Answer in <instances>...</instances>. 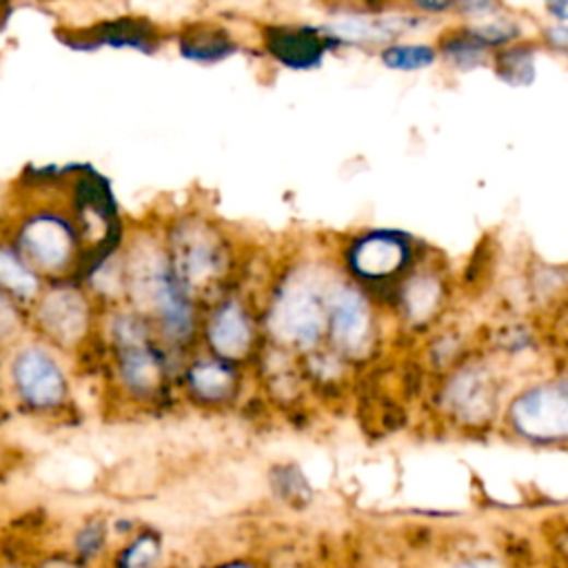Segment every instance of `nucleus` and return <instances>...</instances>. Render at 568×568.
I'll use <instances>...</instances> for the list:
<instances>
[{
	"instance_id": "obj_1",
	"label": "nucleus",
	"mask_w": 568,
	"mask_h": 568,
	"mask_svg": "<svg viewBox=\"0 0 568 568\" xmlns=\"http://www.w3.org/2000/svg\"><path fill=\"white\" fill-rule=\"evenodd\" d=\"M513 429L535 445L568 440V384H544L522 393L511 406Z\"/></svg>"
},
{
	"instance_id": "obj_2",
	"label": "nucleus",
	"mask_w": 568,
	"mask_h": 568,
	"mask_svg": "<svg viewBox=\"0 0 568 568\" xmlns=\"http://www.w3.org/2000/svg\"><path fill=\"white\" fill-rule=\"evenodd\" d=\"M19 398L34 411H51L67 398V378L54 355L43 346H23L12 363Z\"/></svg>"
},
{
	"instance_id": "obj_3",
	"label": "nucleus",
	"mask_w": 568,
	"mask_h": 568,
	"mask_svg": "<svg viewBox=\"0 0 568 568\" xmlns=\"http://www.w3.org/2000/svg\"><path fill=\"white\" fill-rule=\"evenodd\" d=\"M16 251L36 271L58 273L64 271L74 253V229L56 216V213H38L29 218L16 240Z\"/></svg>"
},
{
	"instance_id": "obj_4",
	"label": "nucleus",
	"mask_w": 568,
	"mask_h": 568,
	"mask_svg": "<svg viewBox=\"0 0 568 568\" xmlns=\"http://www.w3.org/2000/svg\"><path fill=\"white\" fill-rule=\"evenodd\" d=\"M171 267L187 292L206 287L211 280L218 277L223 269V249L209 232L200 227H187L176 234Z\"/></svg>"
},
{
	"instance_id": "obj_5",
	"label": "nucleus",
	"mask_w": 568,
	"mask_h": 568,
	"mask_svg": "<svg viewBox=\"0 0 568 568\" xmlns=\"http://www.w3.org/2000/svg\"><path fill=\"white\" fill-rule=\"evenodd\" d=\"M69 36L71 38L67 45L71 49H81V51H94L103 45H109V47H118V49L131 47V49L152 54L158 47V29L150 21H142L135 16L105 21L90 29L71 32Z\"/></svg>"
},
{
	"instance_id": "obj_6",
	"label": "nucleus",
	"mask_w": 568,
	"mask_h": 568,
	"mask_svg": "<svg viewBox=\"0 0 568 568\" xmlns=\"http://www.w3.org/2000/svg\"><path fill=\"white\" fill-rule=\"evenodd\" d=\"M411 260V247L404 238L376 232L355 242L348 251V264L360 277L380 280L395 275Z\"/></svg>"
},
{
	"instance_id": "obj_7",
	"label": "nucleus",
	"mask_w": 568,
	"mask_h": 568,
	"mask_svg": "<svg viewBox=\"0 0 568 568\" xmlns=\"http://www.w3.org/2000/svg\"><path fill=\"white\" fill-rule=\"evenodd\" d=\"M273 329L294 342H313L324 329V309L320 298L307 287L284 292L275 303Z\"/></svg>"
},
{
	"instance_id": "obj_8",
	"label": "nucleus",
	"mask_w": 568,
	"mask_h": 568,
	"mask_svg": "<svg viewBox=\"0 0 568 568\" xmlns=\"http://www.w3.org/2000/svg\"><path fill=\"white\" fill-rule=\"evenodd\" d=\"M43 329L58 342L71 344L81 340L90 327V307L81 292L58 287L38 307Z\"/></svg>"
},
{
	"instance_id": "obj_9",
	"label": "nucleus",
	"mask_w": 568,
	"mask_h": 568,
	"mask_svg": "<svg viewBox=\"0 0 568 568\" xmlns=\"http://www.w3.org/2000/svg\"><path fill=\"white\" fill-rule=\"evenodd\" d=\"M209 342L221 358H245L253 342V329L238 303H227L209 322Z\"/></svg>"
},
{
	"instance_id": "obj_10",
	"label": "nucleus",
	"mask_w": 568,
	"mask_h": 568,
	"mask_svg": "<svg viewBox=\"0 0 568 568\" xmlns=\"http://www.w3.org/2000/svg\"><path fill=\"white\" fill-rule=\"evenodd\" d=\"M120 376L131 393L152 395L161 387L163 360L150 342H135L120 346Z\"/></svg>"
},
{
	"instance_id": "obj_11",
	"label": "nucleus",
	"mask_w": 568,
	"mask_h": 568,
	"mask_svg": "<svg viewBox=\"0 0 568 568\" xmlns=\"http://www.w3.org/2000/svg\"><path fill=\"white\" fill-rule=\"evenodd\" d=\"M327 324L331 329V335L342 346H358L365 342L369 333V311L365 300L355 292H342L327 313Z\"/></svg>"
},
{
	"instance_id": "obj_12",
	"label": "nucleus",
	"mask_w": 568,
	"mask_h": 568,
	"mask_svg": "<svg viewBox=\"0 0 568 568\" xmlns=\"http://www.w3.org/2000/svg\"><path fill=\"white\" fill-rule=\"evenodd\" d=\"M165 537L154 526H138L109 557V568H161Z\"/></svg>"
},
{
	"instance_id": "obj_13",
	"label": "nucleus",
	"mask_w": 568,
	"mask_h": 568,
	"mask_svg": "<svg viewBox=\"0 0 568 568\" xmlns=\"http://www.w3.org/2000/svg\"><path fill=\"white\" fill-rule=\"evenodd\" d=\"M269 49L292 69L316 67L324 54L322 40L309 29H275L269 36Z\"/></svg>"
},
{
	"instance_id": "obj_14",
	"label": "nucleus",
	"mask_w": 568,
	"mask_h": 568,
	"mask_svg": "<svg viewBox=\"0 0 568 568\" xmlns=\"http://www.w3.org/2000/svg\"><path fill=\"white\" fill-rule=\"evenodd\" d=\"M38 275L16 249L0 247V292L21 300H32L38 294Z\"/></svg>"
},
{
	"instance_id": "obj_15",
	"label": "nucleus",
	"mask_w": 568,
	"mask_h": 568,
	"mask_svg": "<svg viewBox=\"0 0 568 568\" xmlns=\"http://www.w3.org/2000/svg\"><path fill=\"white\" fill-rule=\"evenodd\" d=\"M451 404L466 415V422H480V415L490 409V384L477 371H466L451 387Z\"/></svg>"
},
{
	"instance_id": "obj_16",
	"label": "nucleus",
	"mask_w": 568,
	"mask_h": 568,
	"mask_svg": "<svg viewBox=\"0 0 568 568\" xmlns=\"http://www.w3.org/2000/svg\"><path fill=\"white\" fill-rule=\"evenodd\" d=\"M109 537H111V524L98 518L87 520L81 524L71 537V548L69 553L74 555L83 566L94 568L100 564L109 551Z\"/></svg>"
},
{
	"instance_id": "obj_17",
	"label": "nucleus",
	"mask_w": 568,
	"mask_h": 568,
	"mask_svg": "<svg viewBox=\"0 0 568 568\" xmlns=\"http://www.w3.org/2000/svg\"><path fill=\"white\" fill-rule=\"evenodd\" d=\"M234 49L227 34L213 27H191L180 36V51L185 58L198 62H213L229 56Z\"/></svg>"
},
{
	"instance_id": "obj_18",
	"label": "nucleus",
	"mask_w": 568,
	"mask_h": 568,
	"mask_svg": "<svg viewBox=\"0 0 568 568\" xmlns=\"http://www.w3.org/2000/svg\"><path fill=\"white\" fill-rule=\"evenodd\" d=\"M189 384L202 400L216 402L232 393L234 371L223 363H198L189 371Z\"/></svg>"
},
{
	"instance_id": "obj_19",
	"label": "nucleus",
	"mask_w": 568,
	"mask_h": 568,
	"mask_svg": "<svg viewBox=\"0 0 568 568\" xmlns=\"http://www.w3.org/2000/svg\"><path fill=\"white\" fill-rule=\"evenodd\" d=\"M436 60V49L426 45H393L382 51V62L389 69L417 71Z\"/></svg>"
},
{
	"instance_id": "obj_20",
	"label": "nucleus",
	"mask_w": 568,
	"mask_h": 568,
	"mask_svg": "<svg viewBox=\"0 0 568 568\" xmlns=\"http://www.w3.org/2000/svg\"><path fill=\"white\" fill-rule=\"evenodd\" d=\"M442 568H511V561L497 551L469 548L453 553Z\"/></svg>"
},
{
	"instance_id": "obj_21",
	"label": "nucleus",
	"mask_w": 568,
	"mask_h": 568,
	"mask_svg": "<svg viewBox=\"0 0 568 568\" xmlns=\"http://www.w3.org/2000/svg\"><path fill=\"white\" fill-rule=\"evenodd\" d=\"M436 284L438 282L431 280V277H417V282L406 292L404 303L411 309L413 318H424V316H429L434 311L436 300H438Z\"/></svg>"
},
{
	"instance_id": "obj_22",
	"label": "nucleus",
	"mask_w": 568,
	"mask_h": 568,
	"mask_svg": "<svg viewBox=\"0 0 568 568\" xmlns=\"http://www.w3.org/2000/svg\"><path fill=\"white\" fill-rule=\"evenodd\" d=\"M505 67L500 71H505V79L511 83L513 74H520V83H526L524 81V74H533V60L529 56V51H522V49H513V51H507V56L502 58Z\"/></svg>"
},
{
	"instance_id": "obj_23",
	"label": "nucleus",
	"mask_w": 568,
	"mask_h": 568,
	"mask_svg": "<svg viewBox=\"0 0 568 568\" xmlns=\"http://www.w3.org/2000/svg\"><path fill=\"white\" fill-rule=\"evenodd\" d=\"M19 329V313L16 307L0 292V340L12 338Z\"/></svg>"
},
{
	"instance_id": "obj_24",
	"label": "nucleus",
	"mask_w": 568,
	"mask_h": 568,
	"mask_svg": "<svg viewBox=\"0 0 568 568\" xmlns=\"http://www.w3.org/2000/svg\"><path fill=\"white\" fill-rule=\"evenodd\" d=\"M202 568H267L262 559L251 557V555H232V557H221L204 564Z\"/></svg>"
},
{
	"instance_id": "obj_25",
	"label": "nucleus",
	"mask_w": 568,
	"mask_h": 568,
	"mask_svg": "<svg viewBox=\"0 0 568 568\" xmlns=\"http://www.w3.org/2000/svg\"><path fill=\"white\" fill-rule=\"evenodd\" d=\"M34 568H87L83 566L71 553H51L47 557H40Z\"/></svg>"
},
{
	"instance_id": "obj_26",
	"label": "nucleus",
	"mask_w": 568,
	"mask_h": 568,
	"mask_svg": "<svg viewBox=\"0 0 568 568\" xmlns=\"http://www.w3.org/2000/svg\"><path fill=\"white\" fill-rule=\"evenodd\" d=\"M553 12L557 14V19L568 21V5H557V8H553Z\"/></svg>"
},
{
	"instance_id": "obj_27",
	"label": "nucleus",
	"mask_w": 568,
	"mask_h": 568,
	"mask_svg": "<svg viewBox=\"0 0 568 568\" xmlns=\"http://www.w3.org/2000/svg\"><path fill=\"white\" fill-rule=\"evenodd\" d=\"M0 568H23V566H19V564L12 561V564H5V566H0Z\"/></svg>"
}]
</instances>
